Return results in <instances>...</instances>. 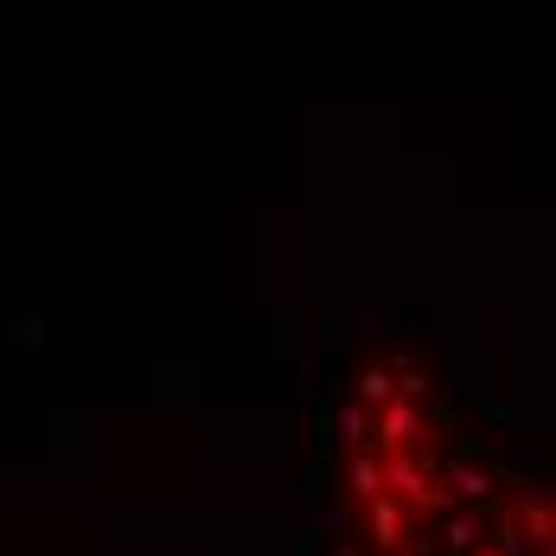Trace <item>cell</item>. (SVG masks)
Segmentation results:
<instances>
[{
	"label": "cell",
	"instance_id": "1",
	"mask_svg": "<svg viewBox=\"0 0 556 556\" xmlns=\"http://www.w3.org/2000/svg\"><path fill=\"white\" fill-rule=\"evenodd\" d=\"M409 442V480L390 486L384 467L352 442L345 500H352V556H525V531L505 518L500 493L486 480V460L460 454L454 435L429 422V435Z\"/></svg>",
	"mask_w": 556,
	"mask_h": 556
}]
</instances>
